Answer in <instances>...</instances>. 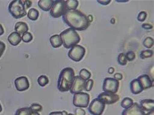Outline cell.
<instances>
[{"mask_svg": "<svg viewBox=\"0 0 154 115\" xmlns=\"http://www.w3.org/2000/svg\"><path fill=\"white\" fill-rule=\"evenodd\" d=\"M140 107L145 111L154 110V101L152 99H144L140 101Z\"/></svg>", "mask_w": 154, "mask_h": 115, "instance_id": "cell-15", "label": "cell"}, {"mask_svg": "<svg viewBox=\"0 0 154 115\" xmlns=\"http://www.w3.org/2000/svg\"><path fill=\"white\" fill-rule=\"evenodd\" d=\"M122 78H123V76L120 73H115L114 74V79L115 80L119 81V80H122Z\"/></svg>", "mask_w": 154, "mask_h": 115, "instance_id": "cell-38", "label": "cell"}, {"mask_svg": "<svg viewBox=\"0 0 154 115\" xmlns=\"http://www.w3.org/2000/svg\"><path fill=\"white\" fill-rule=\"evenodd\" d=\"M2 111V107L1 105V104H0V112H1Z\"/></svg>", "mask_w": 154, "mask_h": 115, "instance_id": "cell-47", "label": "cell"}, {"mask_svg": "<svg viewBox=\"0 0 154 115\" xmlns=\"http://www.w3.org/2000/svg\"><path fill=\"white\" fill-rule=\"evenodd\" d=\"M120 83L118 80L112 78H105L102 86V89L104 92L116 94L119 90Z\"/></svg>", "mask_w": 154, "mask_h": 115, "instance_id": "cell-9", "label": "cell"}, {"mask_svg": "<svg viewBox=\"0 0 154 115\" xmlns=\"http://www.w3.org/2000/svg\"><path fill=\"white\" fill-rule=\"evenodd\" d=\"M85 83L86 81L83 80L80 76H75L73 83L69 89L70 93L72 94H75L82 92V91L84 90Z\"/></svg>", "mask_w": 154, "mask_h": 115, "instance_id": "cell-10", "label": "cell"}, {"mask_svg": "<svg viewBox=\"0 0 154 115\" xmlns=\"http://www.w3.org/2000/svg\"><path fill=\"white\" fill-rule=\"evenodd\" d=\"M114 71H115L114 68H113V67H110V68H109V70H108V73H109V74H113V73H114Z\"/></svg>", "mask_w": 154, "mask_h": 115, "instance_id": "cell-43", "label": "cell"}, {"mask_svg": "<svg viewBox=\"0 0 154 115\" xmlns=\"http://www.w3.org/2000/svg\"><path fill=\"white\" fill-rule=\"evenodd\" d=\"M86 114V112L85 111L81 108H76L75 110V114L74 115H85Z\"/></svg>", "mask_w": 154, "mask_h": 115, "instance_id": "cell-35", "label": "cell"}, {"mask_svg": "<svg viewBox=\"0 0 154 115\" xmlns=\"http://www.w3.org/2000/svg\"><path fill=\"white\" fill-rule=\"evenodd\" d=\"M90 97L87 93L80 92L74 94L73 104L74 106L79 108H86L89 104Z\"/></svg>", "mask_w": 154, "mask_h": 115, "instance_id": "cell-6", "label": "cell"}, {"mask_svg": "<svg viewBox=\"0 0 154 115\" xmlns=\"http://www.w3.org/2000/svg\"><path fill=\"white\" fill-rule=\"evenodd\" d=\"M141 87L143 90L149 89L153 86V80H151L150 76L148 74H143L139 76L137 78Z\"/></svg>", "mask_w": 154, "mask_h": 115, "instance_id": "cell-14", "label": "cell"}, {"mask_svg": "<svg viewBox=\"0 0 154 115\" xmlns=\"http://www.w3.org/2000/svg\"><path fill=\"white\" fill-rule=\"evenodd\" d=\"M93 84H94V81L93 80L89 79V80L86 81L84 90H85L86 91H90L93 88Z\"/></svg>", "mask_w": 154, "mask_h": 115, "instance_id": "cell-31", "label": "cell"}, {"mask_svg": "<svg viewBox=\"0 0 154 115\" xmlns=\"http://www.w3.org/2000/svg\"><path fill=\"white\" fill-rule=\"evenodd\" d=\"M126 59L128 61H133L136 58V54L133 51H128V52L125 54Z\"/></svg>", "mask_w": 154, "mask_h": 115, "instance_id": "cell-33", "label": "cell"}, {"mask_svg": "<svg viewBox=\"0 0 154 115\" xmlns=\"http://www.w3.org/2000/svg\"><path fill=\"white\" fill-rule=\"evenodd\" d=\"M8 40L11 45L14 46H17L22 41L21 35L16 33V32H12L9 35L8 38Z\"/></svg>", "mask_w": 154, "mask_h": 115, "instance_id": "cell-16", "label": "cell"}, {"mask_svg": "<svg viewBox=\"0 0 154 115\" xmlns=\"http://www.w3.org/2000/svg\"><path fill=\"white\" fill-rule=\"evenodd\" d=\"M27 16L28 18L31 20H36L38 18V16H39V12L35 8H32L29 11Z\"/></svg>", "mask_w": 154, "mask_h": 115, "instance_id": "cell-21", "label": "cell"}, {"mask_svg": "<svg viewBox=\"0 0 154 115\" xmlns=\"http://www.w3.org/2000/svg\"><path fill=\"white\" fill-rule=\"evenodd\" d=\"M97 3L102 5H107L110 3V0H97Z\"/></svg>", "mask_w": 154, "mask_h": 115, "instance_id": "cell-37", "label": "cell"}, {"mask_svg": "<svg viewBox=\"0 0 154 115\" xmlns=\"http://www.w3.org/2000/svg\"><path fill=\"white\" fill-rule=\"evenodd\" d=\"M143 28L144 29H146V30H149V29H152V26L150 24H148V23H144L143 24Z\"/></svg>", "mask_w": 154, "mask_h": 115, "instance_id": "cell-40", "label": "cell"}, {"mask_svg": "<svg viewBox=\"0 0 154 115\" xmlns=\"http://www.w3.org/2000/svg\"><path fill=\"white\" fill-rule=\"evenodd\" d=\"M153 56V51L152 50H142L140 54V57L142 59L151 57Z\"/></svg>", "mask_w": 154, "mask_h": 115, "instance_id": "cell-27", "label": "cell"}, {"mask_svg": "<svg viewBox=\"0 0 154 115\" xmlns=\"http://www.w3.org/2000/svg\"><path fill=\"white\" fill-rule=\"evenodd\" d=\"M85 53V47L80 45H75L69 51L68 56L73 61L80 62L83 58Z\"/></svg>", "mask_w": 154, "mask_h": 115, "instance_id": "cell-7", "label": "cell"}, {"mask_svg": "<svg viewBox=\"0 0 154 115\" xmlns=\"http://www.w3.org/2000/svg\"><path fill=\"white\" fill-rule=\"evenodd\" d=\"M5 49H6L5 44L3 42L0 41V57H1L3 54Z\"/></svg>", "mask_w": 154, "mask_h": 115, "instance_id": "cell-36", "label": "cell"}, {"mask_svg": "<svg viewBox=\"0 0 154 115\" xmlns=\"http://www.w3.org/2000/svg\"><path fill=\"white\" fill-rule=\"evenodd\" d=\"M49 115H63V113L61 111H54L51 112Z\"/></svg>", "mask_w": 154, "mask_h": 115, "instance_id": "cell-41", "label": "cell"}, {"mask_svg": "<svg viewBox=\"0 0 154 115\" xmlns=\"http://www.w3.org/2000/svg\"><path fill=\"white\" fill-rule=\"evenodd\" d=\"M22 40L25 43H29L33 39V36L30 32H25L23 33L21 37Z\"/></svg>", "mask_w": 154, "mask_h": 115, "instance_id": "cell-28", "label": "cell"}, {"mask_svg": "<svg viewBox=\"0 0 154 115\" xmlns=\"http://www.w3.org/2000/svg\"><path fill=\"white\" fill-rule=\"evenodd\" d=\"M30 115H40L39 113H37V112H32Z\"/></svg>", "mask_w": 154, "mask_h": 115, "instance_id": "cell-46", "label": "cell"}, {"mask_svg": "<svg viewBox=\"0 0 154 115\" xmlns=\"http://www.w3.org/2000/svg\"><path fill=\"white\" fill-rule=\"evenodd\" d=\"M130 89L131 92L133 94H138L143 91V89L141 87L140 84L137 79H134L131 81Z\"/></svg>", "mask_w": 154, "mask_h": 115, "instance_id": "cell-17", "label": "cell"}, {"mask_svg": "<svg viewBox=\"0 0 154 115\" xmlns=\"http://www.w3.org/2000/svg\"><path fill=\"white\" fill-rule=\"evenodd\" d=\"M75 71L70 67L63 68L60 73L57 81V89L62 92L69 91L75 78Z\"/></svg>", "mask_w": 154, "mask_h": 115, "instance_id": "cell-2", "label": "cell"}, {"mask_svg": "<svg viewBox=\"0 0 154 115\" xmlns=\"http://www.w3.org/2000/svg\"><path fill=\"white\" fill-rule=\"evenodd\" d=\"M67 115H74V114H67Z\"/></svg>", "mask_w": 154, "mask_h": 115, "instance_id": "cell-48", "label": "cell"}, {"mask_svg": "<svg viewBox=\"0 0 154 115\" xmlns=\"http://www.w3.org/2000/svg\"><path fill=\"white\" fill-rule=\"evenodd\" d=\"M105 108L106 105L99 98H96L93 99L89 104L88 110L93 115H102Z\"/></svg>", "mask_w": 154, "mask_h": 115, "instance_id": "cell-8", "label": "cell"}, {"mask_svg": "<svg viewBox=\"0 0 154 115\" xmlns=\"http://www.w3.org/2000/svg\"><path fill=\"white\" fill-rule=\"evenodd\" d=\"M97 98H99L105 105L113 104L115 103H116V102L118 101L120 99V97L117 94L107 92H104L102 93H100L98 95Z\"/></svg>", "mask_w": 154, "mask_h": 115, "instance_id": "cell-11", "label": "cell"}, {"mask_svg": "<svg viewBox=\"0 0 154 115\" xmlns=\"http://www.w3.org/2000/svg\"><path fill=\"white\" fill-rule=\"evenodd\" d=\"M147 17V13L145 11H141L139 12L138 16H137V20L140 22H143L146 20Z\"/></svg>", "mask_w": 154, "mask_h": 115, "instance_id": "cell-34", "label": "cell"}, {"mask_svg": "<svg viewBox=\"0 0 154 115\" xmlns=\"http://www.w3.org/2000/svg\"><path fill=\"white\" fill-rule=\"evenodd\" d=\"M62 20L70 29L78 31L86 30L90 25L87 16L79 10H66Z\"/></svg>", "mask_w": 154, "mask_h": 115, "instance_id": "cell-1", "label": "cell"}, {"mask_svg": "<svg viewBox=\"0 0 154 115\" xmlns=\"http://www.w3.org/2000/svg\"><path fill=\"white\" fill-rule=\"evenodd\" d=\"M29 30V27L26 23L23 22H19L15 25V31L20 35H23Z\"/></svg>", "mask_w": 154, "mask_h": 115, "instance_id": "cell-19", "label": "cell"}, {"mask_svg": "<svg viewBox=\"0 0 154 115\" xmlns=\"http://www.w3.org/2000/svg\"><path fill=\"white\" fill-rule=\"evenodd\" d=\"M32 111L30 110V108H22L18 109L15 115H30Z\"/></svg>", "mask_w": 154, "mask_h": 115, "instance_id": "cell-26", "label": "cell"}, {"mask_svg": "<svg viewBox=\"0 0 154 115\" xmlns=\"http://www.w3.org/2000/svg\"><path fill=\"white\" fill-rule=\"evenodd\" d=\"M66 10V1L63 0L54 1L52 8L50 10V14L54 18H59L64 14Z\"/></svg>", "mask_w": 154, "mask_h": 115, "instance_id": "cell-5", "label": "cell"}, {"mask_svg": "<svg viewBox=\"0 0 154 115\" xmlns=\"http://www.w3.org/2000/svg\"><path fill=\"white\" fill-rule=\"evenodd\" d=\"M50 43L54 48H57L62 45L61 38L59 35H54L49 38Z\"/></svg>", "mask_w": 154, "mask_h": 115, "instance_id": "cell-20", "label": "cell"}, {"mask_svg": "<svg viewBox=\"0 0 154 115\" xmlns=\"http://www.w3.org/2000/svg\"><path fill=\"white\" fill-rule=\"evenodd\" d=\"M87 17H88V19L89 21V22H91L93 21V17H92V16L89 15Z\"/></svg>", "mask_w": 154, "mask_h": 115, "instance_id": "cell-44", "label": "cell"}, {"mask_svg": "<svg viewBox=\"0 0 154 115\" xmlns=\"http://www.w3.org/2000/svg\"><path fill=\"white\" fill-rule=\"evenodd\" d=\"M62 44L66 49H70L73 47L80 41V37L75 30L69 28L63 31L59 35Z\"/></svg>", "mask_w": 154, "mask_h": 115, "instance_id": "cell-3", "label": "cell"}, {"mask_svg": "<svg viewBox=\"0 0 154 115\" xmlns=\"http://www.w3.org/2000/svg\"><path fill=\"white\" fill-rule=\"evenodd\" d=\"M143 44L147 48H151L153 45V39L151 37H147L144 41Z\"/></svg>", "mask_w": 154, "mask_h": 115, "instance_id": "cell-29", "label": "cell"}, {"mask_svg": "<svg viewBox=\"0 0 154 115\" xmlns=\"http://www.w3.org/2000/svg\"><path fill=\"white\" fill-rule=\"evenodd\" d=\"M5 31H4V29H3V27L2 25L0 24V36L2 35L3 33H4Z\"/></svg>", "mask_w": 154, "mask_h": 115, "instance_id": "cell-42", "label": "cell"}, {"mask_svg": "<svg viewBox=\"0 0 154 115\" xmlns=\"http://www.w3.org/2000/svg\"><path fill=\"white\" fill-rule=\"evenodd\" d=\"M91 76V73L89 72V71L88 70H86V69L83 68V69L81 70V71H80V75H79V76H80V77H81L83 80H85V81H87V80L90 79Z\"/></svg>", "mask_w": 154, "mask_h": 115, "instance_id": "cell-24", "label": "cell"}, {"mask_svg": "<svg viewBox=\"0 0 154 115\" xmlns=\"http://www.w3.org/2000/svg\"><path fill=\"white\" fill-rule=\"evenodd\" d=\"M144 115H154V110L151 111H149V113L145 114Z\"/></svg>", "mask_w": 154, "mask_h": 115, "instance_id": "cell-45", "label": "cell"}, {"mask_svg": "<svg viewBox=\"0 0 154 115\" xmlns=\"http://www.w3.org/2000/svg\"><path fill=\"white\" fill-rule=\"evenodd\" d=\"M42 106L38 104H33L30 107V109L32 112H40L42 111Z\"/></svg>", "mask_w": 154, "mask_h": 115, "instance_id": "cell-32", "label": "cell"}, {"mask_svg": "<svg viewBox=\"0 0 154 115\" xmlns=\"http://www.w3.org/2000/svg\"><path fill=\"white\" fill-rule=\"evenodd\" d=\"M15 86L18 91H26L29 88L30 84L27 77L25 76H20L15 80Z\"/></svg>", "mask_w": 154, "mask_h": 115, "instance_id": "cell-13", "label": "cell"}, {"mask_svg": "<svg viewBox=\"0 0 154 115\" xmlns=\"http://www.w3.org/2000/svg\"><path fill=\"white\" fill-rule=\"evenodd\" d=\"M118 62L121 65H125L127 63V60L126 59L125 54L120 53L118 56Z\"/></svg>", "mask_w": 154, "mask_h": 115, "instance_id": "cell-30", "label": "cell"}, {"mask_svg": "<svg viewBox=\"0 0 154 115\" xmlns=\"http://www.w3.org/2000/svg\"><path fill=\"white\" fill-rule=\"evenodd\" d=\"M49 83L48 78L45 75H42L38 78V83L42 87L45 86Z\"/></svg>", "mask_w": 154, "mask_h": 115, "instance_id": "cell-25", "label": "cell"}, {"mask_svg": "<svg viewBox=\"0 0 154 115\" xmlns=\"http://www.w3.org/2000/svg\"><path fill=\"white\" fill-rule=\"evenodd\" d=\"M23 3H24V6L25 9H28L29 8H30L32 6V2L30 1H23Z\"/></svg>", "mask_w": 154, "mask_h": 115, "instance_id": "cell-39", "label": "cell"}, {"mask_svg": "<svg viewBox=\"0 0 154 115\" xmlns=\"http://www.w3.org/2000/svg\"><path fill=\"white\" fill-rule=\"evenodd\" d=\"M67 10H74L76 9L79 6V2L76 0H68L66 1Z\"/></svg>", "mask_w": 154, "mask_h": 115, "instance_id": "cell-22", "label": "cell"}, {"mask_svg": "<svg viewBox=\"0 0 154 115\" xmlns=\"http://www.w3.org/2000/svg\"><path fill=\"white\" fill-rule=\"evenodd\" d=\"M145 112L137 103H133L131 106L125 109L122 115H144Z\"/></svg>", "mask_w": 154, "mask_h": 115, "instance_id": "cell-12", "label": "cell"}, {"mask_svg": "<svg viewBox=\"0 0 154 115\" xmlns=\"http://www.w3.org/2000/svg\"><path fill=\"white\" fill-rule=\"evenodd\" d=\"M53 0H40L38 3V6L44 11H49L51 10L53 5Z\"/></svg>", "mask_w": 154, "mask_h": 115, "instance_id": "cell-18", "label": "cell"}, {"mask_svg": "<svg viewBox=\"0 0 154 115\" xmlns=\"http://www.w3.org/2000/svg\"><path fill=\"white\" fill-rule=\"evenodd\" d=\"M133 104V100L129 97H125L123 99V100L121 102V106L124 108H127L131 106Z\"/></svg>", "mask_w": 154, "mask_h": 115, "instance_id": "cell-23", "label": "cell"}, {"mask_svg": "<svg viewBox=\"0 0 154 115\" xmlns=\"http://www.w3.org/2000/svg\"><path fill=\"white\" fill-rule=\"evenodd\" d=\"M9 12L15 19H20L27 15L26 9L25 8L23 1L14 0L12 1L8 7Z\"/></svg>", "mask_w": 154, "mask_h": 115, "instance_id": "cell-4", "label": "cell"}]
</instances>
